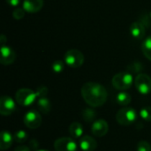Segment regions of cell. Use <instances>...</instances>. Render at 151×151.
I'll list each match as a JSON object with an SVG mask.
<instances>
[{"label":"cell","mask_w":151,"mask_h":151,"mask_svg":"<svg viewBox=\"0 0 151 151\" xmlns=\"http://www.w3.org/2000/svg\"><path fill=\"white\" fill-rule=\"evenodd\" d=\"M81 96L84 101L91 107H100L107 100L105 88L97 82H86L81 88Z\"/></svg>","instance_id":"cell-1"},{"label":"cell","mask_w":151,"mask_h":151,"mask_svg":"<svg viewBox=\"0 0 151 151\" xmlns=\"http://www.w3.org/2000/svg\"><path fill=\"white\" fill-rule=\"evenodd\" d=\"M112 85L118 90H127L130 88L134 82L133 74L127 72H121L115 74L112 78Z\"/></svg>","instance_id":"cell-2"},{"label":"cell","mask_w":151,"mask_h":151,"mask_svg":"<svg viewBox=\"0 0 151 151\" xmlns=\"http://www.w3.org/2000/svg\"><path fill=\"white\" fill-rule=\"evenodd\" d=\"M84 60H85L84 55L79 50H75V49L67 50L64 57L65 63L72 68L81 67L83 65Z\"/></svg>","instance_id":"cell-3"},{"label":"cell","mask_w":151,"mask_h":151,"mask_svg":"<svg viewBox=\"0 0 151 151\" xmlns=\"http://www.w3.org/2000/svg\"><path fill=\"white\" fill-rule=\"evenodd\" d=\"M37 98L36 92L30 88H20L16 92V102L22 106H28L35 103Z\"/></svg>","instance_id":"cell-4"},{"label":"cell","mask_w":151,"mask_h":151,"mask_svg":"<svg viewBox=\"0 0 151 151\" xmlns=\"http://www.w3.org/2000/svg\"><path fill=\"white\" fill-rule=\"evenodd\" d=\"M136 111L130 107H125L119 110L116 115V119L118 123L122 126H130L134 124L136 120Z\"/></svg>","instance_id":"cell-5"},{"label":"cell","mask_w":151,"mask_h":151,"mask_svg":"<svg viewBox=\"0 0 151 151\" xmlns=\"http://www.w3.org/2000/svg\"><path fill=\"white\" fill-rule=\"evenodd\" d=\"M134 85L142 95H148L151 92V78L148 74L140 73L134 79Z\"/></svg>","instance_id":"cell-6"},{"label":"cell","mask_w":151,"mask_h":151,"mask_svg":"<svg viewBox=\"0 0 151 151\" xmlns=\"http://www.w3.org/2000/svg\"><path fill=\"white\" fill-rule=\"evenodd\" d=\"M54 149L56 151H77L78 146L73 138L61 137L55 141Z\"/></svg>","instance_id":"cell-7"},{"label":"cell","mask_w":151,"mask_h":151,"mask_svg":"<svg viewBox=\"0 0 151 151\" xmlns=\"http://www.w3.org/2000/svg\"><path fill=\"white\" fill-rule=\"evenodd\" d=\"M23 121L27 127L30 129H35L41 126L42 117H41V114L37 111L31 110L25 114Z\"/></svg>","instance_id":"cell-8"},{"label":"cell","mask_w":151,"mask_h":151,"mask_svg":"<svg viewBox=\"0 0 151 151\" xmlns=\"http://www.w3.org/2000/svg\"><path fill=\"white\" fill-rule=\"evenodd\" d=\"M16 109L13 99L8 96H3L0 99V113L3 116H9Z\"/></svg>","instance_id":"cell-9"},{"label":"cell","mask_w":151,"mask_h":151,"mask_svg":"<svg viewBox=\"0 0 151 151\" xmlns=\"http://www.w3.org/2000/svg\"><path fill=\"white\" fill-rule=\"evenodd\" d=\"M16 58L15 51L7 45L1 46V56H0V62L4 65H12Z\"/></svg>","instance_id":"cell-10"},{"label":"cell","mask_w":151,"mask_h":151,"mask_svg":"<svg viewBox=\"0 0 151 151\" xmlns=\"http://www.w3.org/2000/svg\"><path fill=\"white\" fill-rule=\"evenodd\" d=\"M91 131L93 134L96 137H103L109 131L108 123L104 119H98L95 121L91 127Z\"/></svg>","instance_id":"cell-11"},{"label":"cell","mask_w":151,"mask_h":151,"mask_svg":"<svg viewBox=\"0 0 151 151\" xmlns=\"http://www.w3.org/2000/svg\"><path fill=\"white\" fill-rule=\"evenodd\" d=\"M146 33V27L141 21L133 22L130 26V34L135 39H142Z\"/></svg>","instance_id":"cell-12"},{"label":"cell","mask_w":151,"mask_h":151,"mask_svg":"<svg viewBox=\"0 0 151 151\" xmlns=\"http://www.w3.org/2000/svg\"><path fill=\"white\" fill-rule=\"evenodd\" d=\"M80 148L83 151H94L97 147L96 141L89 135H84L80 139Z\"/></svg>","instance_id":"cell-13"},{"label":"cell","mask_w":151,"mask_h":151,"mask_svg":"<svg viewBox=\"0 0 151 151\" xmlns=\"http://www.w3.org/2000/svg\"><path fill=\"white\" fill-rule=\"evenodd\" d=\"M43 6V0H24L22 7L29 13L39 12Z\"/></svg>","instance_id":"cell-14"},{"label":"cell","mask_w":151,"mask_h":151,"mask_svg":"<svg viewBox=\"0 0 151 151\" xmlns=\"http://www.w3.org/2000/svg\"><path fill=\"white\" fill-rule=\"evenodd\" d=\"M0 149L1 150H8L12 145L14 141L13 135L5 130H3L1 132V138H0Z\"/></svg>","instance_id":"cell-15"},{"label":"cell","mask_w":151,"mask_h":151,"mask_svg":"<svg viewBox=\"0 0 151 151\" xmlns=\"http://www.w3.org/2000/svg\"><path fill=\"white\" fill-rule=\"evenodd\" d=\"M69 133L73 139H81L83 134V127L79 122H73L69 127Z\"/></svg>","instance_id":"cell-16"},{"label":"cell","mask_w":151,"mask_h":151,"mask_svg":"<svg viewBox=\"0 0 151 151\" xmlns=\"http://www.w3.org/2000/svg\"><path fill=\"white\" fill-rule=\"evenodd\" d=\"M37 107L40 110V111H42L44 114H47L50 111L51 109L50 101L46 97H40L37 102Z\"/></svg>","instance_id":"cell-17"},{"label":"cell","mask_w":151,"mask_h":151,"mask_svg":"<svg viewBox=\"0 0 151 151\" xmlns=\"http://www.w3.org/2000/svg\"><path fill=\"white\" fill-rule=\"evenodd\" d=\"M116 101H117V103H118L119 104H120V105H122V106H127V105H128V104L131 103L132 97H131V96H130L128 93L122 91V92H119V93L117 95V96H116Z\"/></svg>","instance_id":"cell-18"},{"label":"cell","mask_w":151,"mask_h":151,"mask_svg":"<svg viewBox=\"0 0 151 151\" xmlns=\"http://www.w3.org/2000/svg\"><path fill=\"white\" fill-rule=\"evenodd\" d=\"M142 51L143 55L151 61V36H149L144 40L142 44Z\"/></svg>","instance_id":"cell-19"},{"label":"cell","mask_w":151,"mask_h":151,"mask_svg":"<svg viewBox=\"0 0 151 151\" xmlns=\"http://www.w3.org/2000/svg\"><path fill=\"white\" fill-rule=\"evenodd\" d=\"M127 70L128 73L134 74V73H138L140 74V73L143 70V65L141 62L138 61H134L131 64H129L127 67Z\"/></svg>","instance_id":"cell-20"},{"label":"cell","mask_w":151,"mask_h":151,"mask_svg":"<svg viewBox=\"0 0 151 151\" xmlns=\"http://www.w3.org/2000/svg\"><path fill=\"white\" fill-rule=\"evenodd\" d=\"M13 139L18 143H23L28 139V134L24 130H18L14 133Z\"/></svg>","instance_id":"cell-21"},{"label":"cell","mask_w":151,"mask_h":151,"mask_svg":"<svg viewBox=\"0 0 151 151\" xmlns=\"http://www.w3.org/2000/svg\"><path fill=\"white\" fill-rule=\"evenodd\" d=\"M82 116H83V119L86 122L88 123H90L92 121H94V119H96V112L95 110L93 109H90V108H87L83 111L82 112Z\"/></svg>","instance_id":"cell-22"},{"label":"cell","mask_w":151,"mask_h":151,"mask_svg":"<svg viewBox=\"0 0 151 151\" xmlns=\"http://www.w3.org/2000/svg\"><path fill=\"white\" fill-rule=\"evenodd\" d=\"M65 61H62V60H57V61H54L52 65H51V68L53 70L54 73H59L61 72L64 71L65 69Z\"/></svg>","instance_id":"cell-23"},{"label":"cell","mask_w":151,"mask_h":151,"mask_svg":"<svg viewBox=\"0 0 151 151\" xmlns=\"http://www.w3.org/2000/svg\"><path fill=\"white\" fill-rule=\"evenodd\" d=\"M140 116L146 121H151V107H144L140 111Z\"/></svg>","instance_id":"cell-24"},{"label":"cell","mask_w":151,"mask_h":151,"mask_svg":"<svg viewBox=\"0 0 151 151\" xmlns=\"http://www.w3.org/2000/svg\"><path fill=\"white\" fill-rule=\"evenodd\" d=\"M25 10L23 7H16L12 12V16L16 19H20L25 16Z\"/></svg>","instance_id":"cell-25"},{"label":"cell","mask_w":151,"mask_h":151,"mask_svg":"<svg viewBox=\"0 0 151 151\" xmlns=\"http://www.w3.org/2000/svg\"><path fill=\"white\" fill-rule=\"evenodd\" d=\"M137 151H151V147L147 142H140L137 144Z\"/></svg>","instance_id":"cell-26"},{"label":"cell","mask_w":151,"mask_h":151,"mask_svg":"<svg viewBox=\"0 0 151 151\" xmlns=\"http://www.w3.org/2000/svg\"><path fill=\"white\" fill-rule=\"evenodd\" d=\"M48 94V88L44 86H41L37 88L36 90V95L37 97H45V96Z\"/></svg>","instance_id":"cell-27"},{"label":"cell","mask_w":151,"mask_h":151,"mask_svg":"<svg viewBox=\"0 0 151 151\" xmlns=\"http://www.w3.org/2000/svg\"><path fill=\"white\" fill-rule=\"evenodd\" d=\"M150 20L151 21L150 16H149L148 14H143V15L142 16L141 20H139V21H141L145 27H148V26L150 25Z\"/></svg>","instance_id":"cell-28"},{"label":"cell","mask_w":151,"mask_h":151,"mask_svg":"<svg viewBox=\"0 0 151 151\" xmlns=\"http://www.w3.org/2000/svg\"><path fill=\"white\" fill-rule=\"evenodd\" d=\"M5 1L9 5L13 6V7H17L20 3V0H5Z\"/></svg>","instance_id":"cell-29"},{"label":"cell","mask_w":151,"mask_h":151,"mask_svg":"<svg viewBox=\"0 0 151 151\" xmlns=\"http://www.w3.org/2000/svg\"><path fill=\"white\" fill-rule=\"evenodd\" d=\"M14 151H30V149L27 147V146H25V145H19L18 146Z\"/></svg>","instance_id":"cell-30"},{"label":"cell","mask_w":151,"mask_h":151,"mask_svg":"<svg viewBox=\"0 0 151 151\" xmlns=\"http://www.w3.org/2000/svg\"><path fill=\"white\" fill-rule=\"evenodd\" d=\"M5 41H6V38H5V36H4V35H1V39H0V42H1V46H4V42H5Z\"/></svg>","instance_id":"cell-31"},{"label":"cell","mask_w":151,"mask_h":151,"mask_svg":"<svg viewBox=\"0 0 151 151\" xmlns=\"http://www.w3.org/2000/svg\"><path fill=\"white\" fill-rule=\"evenodd\" d=\"M35 151H48V150H35Z\"/></svg>","instance_id":"cell-32"},{"label":"cell","mask_w":151,"mask_h":151,"mask_svg":"<svg viewBox=\"0 0 151 151\" xmlns=\"http://www.w3.org/2000/svg\"><path fill=\"white\" fill-rule=\"evenodd\" d=\"M150 19H151V12H150Z\"/></svg>","instance_id":"cell-33"}]
</instances>
